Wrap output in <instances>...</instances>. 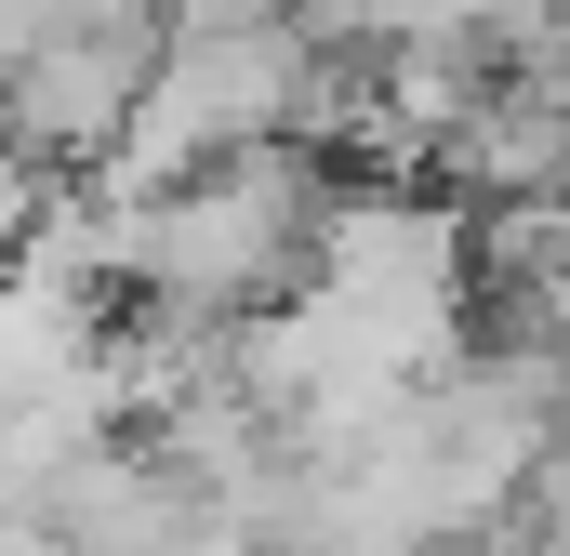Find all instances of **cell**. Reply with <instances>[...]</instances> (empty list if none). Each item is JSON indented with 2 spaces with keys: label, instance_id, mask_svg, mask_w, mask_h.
I'll return each mask as SVG.
<instances>
[{
  "label": "cell",
  "instance_id": "1",
  "mask_svg": "<svg viewBox=\"0 0 570 556\" xmlns=\"http://www.w3.org/2000/svg\"><path fill=\"white\" fill-rule=\"evenodd\" d=\"M332 107V53L305 27V0H173L159 13V53H146V93L120 146H107V186H186L239 146H292Z\"/></svg>",
  "mask_w": 570,
  "mask_h": 556
},
{
  "label": "cell",
  "instance_id": "2",
  "mask_svg": "<svg viewBox=\"0 0 570 556\" xmlns=\"http://www.w3.org/2000/svg\"><path fill=\"white\" fill-rule=\"evenodd\" d=\"M120 199V278L146 291V318H186V331H253L279 318L305 266H318V159L305 146H239L186 186H107Z\"/></svg>",
  "mask_w": 570,
  "mask_h": 556
},
{
  "label": "cell",
  "instance_id": "3",
  "mask_svg": "<svg viewBox=\"0 0 570 556\" xmlns=\"http://www.w3.org/2000/svg\"><path fill=\"white\" fill-rule=\"evenodd\" d=\"M146 53H159V27H146V13L40 27L27 53H0V146H13V159H40V172L107 159L120 120H134V93H146Z\"/></svg>",
  "mask_w": 570,
  "mask_h": 556
}]
</instances>
